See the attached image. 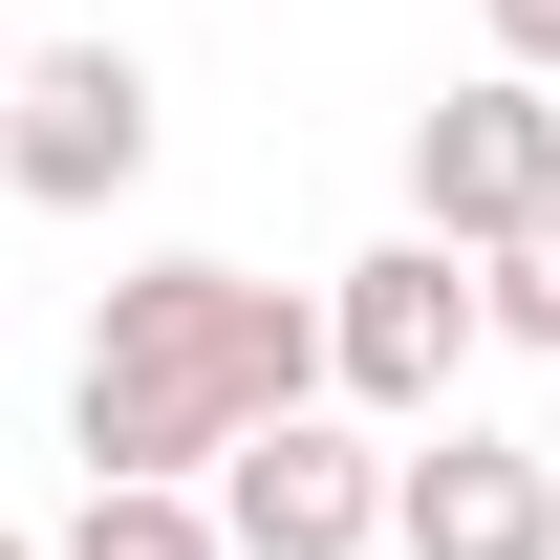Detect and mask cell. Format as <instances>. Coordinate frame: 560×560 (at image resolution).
<instances>
[{
  "label": "cell",
  "instance_id": "obj_1",
  "mask_svg": "<svg viewBox=\"0 0 560 560\" xmlns=\"http://www.w3.org/2000/svg\"><path fill=\"white\" fill-rule=\"evenodd\" d=\"M280 410H324V302L259 259H130L86 302V366H66V453L86 495H215Z\"/></svg>",
  "mask_w": 560,
  "mask_h": 560
},
{
  "label": "cell",
  "instance_id": "obj_2",
  "mask_svg": "<svg viewBox=\"0 0 560 560\" xmlns=\"http://www.w3.org/2000/svg\"><path fill=\"white\" fill-rule=\"evenodd\" d=\"M475 346H495V302H475L453 237H366L324 280V410H366V431H453V366Z\"/></svg>",
  "mask_w": 560,
  "mask_h": 560
},
{
  "label": "cell",
  "instance_id": "obj_3",
  "mask_svg": "<svg viewBox=\"0 0 560 560\" xmlns=\"http://www.w3.org/2000/svg\"><path fill=\"white\" fill-rule=\"evenodd\" d=\"M560 215V86L475 66L410 108V237H453V259H495V237H539Z\"/></svg>",
  "mask_w": 560,
  "mask_h": 560
},
{
  "label": "cell",
  "instance_id": "obj_4",
  "mask_svg": "<svg viewBox=\"0 0 560 560\" xmlns=\"http://www.w3.org/2000/svg\"><path fill=\"white\" fill-rule=\"evenodd\" d=\"M151 44H22V108H0V195L22 215H108L151 173Z\"/></svg>",
  "mask_w": 560,
  "mask_h": 560
},
{
  "label": "cell",
  "instance_id": "obj_5",
  "mask_svg": "<svg viewBox=\"0 0 560 560\" xmlns=\"http://www.w3.org/2000/svg\"><path fill=\"white\" fill-rule=\"evenodd\" d=\"M388 453L410 431H366V410H280L237 475H215V539L237 560H388Z\"/></svg>",
  "mask_w": 560,
  "mask_h": 560
},
{
  "label": "cell",
  "instance_id": "obj_6",
  "mask_svg": "<svg viewBox=\"0 0 560 560\" xmlns=\"http://www.w3.org/2000/svg\"><path fill=\"white\" fill-rule=\"evenodd\" d=\"M388 560H560V453H517V431H410L388 453Z\"/></svg>",
  "mask_w": 560,
  "mask_h": 560
},
{
  "label": "cell",
  "instance_id": "obj_7",
  "mask_svg": "<svg viewBox=\"0 0 560 560\" xmlns=\"http://www.w3.org/2000/svg\"><path fill=\"white\" fill-rule=\"evenodd\" d=\"M66 560H237V539H215V495H86Z\"/></svg>",
  "mask_w": 560,
  "mask_h": 560
},
{
  "label": "cell",
  "instance_id": "obj_8",
  "mask_svg": "<svg viewBox=\"0 0 560 560\" xmlns=\"http://www.w3.org/2000/svg\"><path fill=\"white\" fill-rule=\"evenodd\" d=\"M475 302H495V346H517V366H560V215H539V237H495Z\"/></svg>",
  "mask_w": 560,
  "mask_h": 560
},
{
  "label": "cell",
  "instance_id": "obj_9",
  "mask_svg": "<svg viewBox=\"0 0 560 560\" xmlns=\"http://www.w3.org/2000/svg\"><path fill=\"white\" fill-rule=\"evenodd\" d=\"M475 22H495V66H517V86H560V0H475Z\"/></svg>",
  "mask_w": 560,
  "mask_h": 560
},
{
  "label": "cell",
  "instance_id": "obj_10",
  "mask_svg": "<svg viewBox=\"0 0 560 560\" xmlns=\"http://www.w3.org/2000/svg\"><path fill=\"white\" fill-rule=\"evenodd\" d=\"M0 560H66V539H22V517H0Z\"/></svg>",
  "mask_w": 560,
  "mask_h": 560
},
{
  "label": "cell",
  "instance_id": "obj_11",
  "mask_svg": "<svg viewBox=\"0 0 560 560\" xmlns=\"http://www.w3.org/2000/svg\"><path fill=\"white\" fill-rule=\"evenodd\" d=\"M0 108H22V44H0Z\"/></svg>",
  "mask_w": 560,
  "mask_h": 560
}]
</instances>
